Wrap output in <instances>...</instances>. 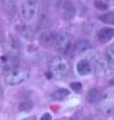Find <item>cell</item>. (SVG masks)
Instances as JSON below:
<instances>
[{
  "mask_svg": "<svg viewBox=\"0 0 114 120\" xmlns=\"http://www.w3.org/2000/svg\"><path fill=\"white\" fill-rule=\"evenodd\" d=\"M16 68H18V61L16 58V56H10V54L1 56V70L5 74L12 72Z\"/></svg>",
  "mask_w": 114,
  "mask_h": 120,
  "instance_id": "7",
  "label": "cell"
},
{
  "mask_svg": "<svg viewBox=\"0 0 114 120\" xmlns=\"http://www.w3.org/2000/svg\"><path fill=\"white\" fill-rule=\"evenodd\" d=\"M70 94V90L66 88H58L56 89L54 92H52L51 93V98L54 99V101H62V99H65L66 97H69Z\"/></svg>",
  "mask_w": 114,
  "mask_h": 120,
  "instance_id": "15",
  "label": "cell"
},
{
  "mask_svg": "<svg viewBox=\"0 0 114 120\" xmlns=\"http://www.w3.org/2000/svg\"><path fill=\"white\" fill-rule=\"evenodd\" d=\"M40 8L39 0H25L20 7V14L21 18L26 22H30L36 18Z\"/></svg>",
  "mask_w": 114,
  "mask_h": 120,
  "instance_id": "2",
  "label": "cell"
},
{
  "mask_svg": "<svg viewBox=\"0 0 114 120\" xmlns=\"http://www.w3.org/2000/svg\"><path fill=\"white\" fill-rule=\"evenodd\" d=\"M10 48L13 49V52H18L21 49V45H20V41H18L16 38H10Z\"/></svg>",
  "mask_w": 114,
  "mask_h": 120,
  "instance_id": "18",
  "label": "cell"
},
{
  "mask_svg": "<svg viewBox=\"0 0 114 120\" xmlns=\"http://www.w3.org/2000/svg\"><path fill=\"white\" fill-rule=\"evenodd\" d=\"M92 63L90 62V60H86V58H83V60L78 61L77 63V71L79 75L82 76H87L90 75L91 72H92Z\"/></svg>",
  "mask_w": 114,
  "mask_h": 120,
  "instance_id": "11",
  "label": "cell"
},
{
  "mask_svg": "<svg viewBox=\"0 0 114 120\" xmlns=\"http://www.w3.org/2000/svg\"><path fill=\"white\" fill-rule=\"evenodd\" d=\"M101 97H102V96H101L100 90H98V89H96V88H92L90 92H88V94H87V98H88V101H90V102L100 101Z\"/></svg>",
  "mask_w": 114,
  "mask_h": 120,
  "instance_id": "16",
  "label": "cell"
},
{
  "mask_svg": "<svg viewBox=\"0 0 114 120\" xmlns=\"http://www.w3.org/2000/svg\"><path fill=\"white\" fill-rule=\"evenodd\" d=\"M40 120H51V115H49V114H44L43 116H41Z\"/></svg>",
  "mask_w": 114,
  "mask_h": 120,
  "instance_id": "22",
  "label": "cell"
},
{
  "mask_svg": "<svg viewBox=\"0 0 114 120\" xmlns=\"http://www.w3.org/2000/svg\"><path fill=\"white\" fill-rule=\"evenodd\" d=\"M100 19L104 22V23H108V25H114V11L110 12H106V13L101 14Z\"/></svg>",
  "mask_w": 114,
  "mask_h": 120,
  "instance_id": "17",
  "label": "cell"
},
{
  "mask_svg": "<svg viewBox=\"0 0 114 120\" xmlns=\"http://www.w3.org/2000/svg\"><path fill=\"white\" fill-rule=\"evenodd\" d=\"M57 35L58 34H54L53 31H49V30H44L43 32L40 34L39 36V41L43 47H53L54 41L57 39Z\"/></svg>",
  "mask_w": 114,
  "mask_h": 120,
  "instance_id": "9",
  "label": "cell"
},
{
  "mask_svg": "<svg viewBox=\"0 0 114 120\" xmlns=\"http://www.w3.org/2000/svg\"><path fill=\"white\" fill-rule=\"evenodd\" d=\"M71 88L74 89L75 92H80V90H82V84H80V83H73L71 84Z\"/></svg>",
  "mask_w": 114,
  "mask_h": 120,
  "instance_id": "21",
  "label": "cell"
},
{
  "mask_svg": "<svg viewBox=\"0 0 114 120\" xmlns=\"http://www.w3.org/2000/svg\"><path fill=\"white\" fill-rule=\"evenodd\" d=\"M106 58L111 62H114V44L110 45V47L106 49Z\"/></svg>",
  "mask_w": 114,
  "mask_h": 120,
  "instance_id": "19",
  "label": "cell"
},
{
  "mask_svg": "<svg viewBox=\"0 0 114 120\" xmlns=\"http://www.w3.org/2000/svg\"><path fill=\"white\" fill-rule=\"evenodd\" d=\"M98 110L106 117L114 116V89H110L102 94L101 99L98 101Z\"/></svg>",
  "mask_w": 114,
  "mask_h": 120,
  "instance_id": "3",
  "label": "cell"
},
{
  "mask_svg": "<svg viewBox=\"0 0 114 120\" xmlns=\"http://www.w3.org/2000/svg\"><path fill=\"white\" fill-rule=\"evenodd\" d=\"M28 76H30V71H28L27 68L18 67V68H16L14 71L7 74L4 80L8 85L16 86V85H20V84H23L28 79Z\"/></svg>",
  "mask_w": 114,
  "mask_h": 120,
  "instance_id": "4",
  "label": "cell"
},
{
  "mask_svg": "<svg viewBox=\"0 0 114 120\" xmlns=\"http://www.w3.org/2000/svg\"><path fill=\"white\" fill-rule=\"evenodd\" d=\"M16 31L20 36H22L26 40H33L35 38V30L33 27L27 26V25H18L16 27Z\"/></svg>",
  "mask_w": 114,
  "mask_h": 120,
  "instance_id": "10",
  "label": "cell"
},
{
  "mask_svg": "<svg viewBox=\"0 0 114 120\" xmlns=\"http://www.w3.org/2000/svg\"><path fill=\"white\" fill-rule=\"evenodd\" d=\"M54 49L64 53L65 56H73L74 53V41L73 36L67 32H61L57 35V39L54 41Z\"/></svg>",
  "mask_w": 114,
  "mask_h": 120,
  "instance_id": "1",
  "label": "cell"
},
{
  "mask_svg": "<svg viewBox=\"0 0 114 120\" xmlns=\"http://www.w3.org/2000/svg\"><path fill=\"white\" fill-rule=\"evenodd\" d=\"M114 38V27H102L97 32V39L101 43H108Z\"/></svg>",
  "mask_w": 114,
  "mask_h": 120,
  "instance_id": "12",
  "label": "cell"
},
{
  "mask_svg": "<svg viewBox=\"0 0 114 120\" xmlns=\"http://www.w3.org/2000/svg\"><path fill=\"white\" fill-rule=\"evenodd\" d=\"M91 60L93 61V65H95L96 70L98 72H106L109 68V65H108V58H104L102 56H100L98 53H92L91 54Z\"/></svg>",
  "mask_w": 114,
  "mask_h": 120,
  "instance_id": "8",
  "label": "cell"
},
{
  "mask_svg": "<svg viewBox=\"0 0 114 120\" xmlns=\"http://www.w3.org/2000/svg\"><path fill=\"white\" fill-rule=\"evenodd\" d=\"M91 45L90 41L86 39H79L74 43V53H84L87 50H90Z\"/></svg>",
  "mask_w": 114,
  "mask_h": 120,
  "instance_id": "14",
  "label": "cell"
},
{
  "mask_svg": "<svg viewBox=\"0 0 114 120\" xmlns=\"http://www.w3.org/2000/svg\"><path fill=\"white\" fill-rule=\"evenodd\" d=\"M57 8H58L61 17L64 19H67V21L73 19L77 14V9H75V5L71 0H60Z\"/></svg>",
  "mask_w": 114,
  "mask_h": 120,
  "instance_id": "6",
  "label": "cell"
},
{
  "mask_svg": "<svg viewBox=\"0 0 114 120\" xmlns=\"http://www.w3.org/2000/svg\"><path fill=\"white\" fill-rule=\"evenodd\" d=\"M49 68H51V72L53 74L54 76L62 78V76L67 75V74L70 72V63H69V61L64 57H56L51 61Z\"/></svg>",
  "mask_w": 114,
  "mask_h": 120,
  "instance_id": "5",
  "label": "cell"
},
{
  "mask_svg": "<svg viewBox=\"0 0 114 120\" xmlns=\"http://www.w3.org/2000/svg\"><path fill=\"white\" fill-rule=\"evenodd\" d=\"M1 9L8 17L14 16L16 9H17V5H16L14 0H1Z\"/></svg>",
  "mask_w": 114,
  "mask_h": 120,
  "instance_id": "13",
  "label": "cell"
},
{
  "mask_svg": "<svg viewBox=\"0 0 114 120\" xmlns=\"http://www.w3.org/2000/svg\"><path fill=\"white\" fill-rule=\"evenodd\" d=\"M95 7L97 9H101V11H106L108 9V4H105L104 1H100V0H96L95 1Z\"/></svg>",
  "mask_w": 114,
  "mask_h": 120,
  "instance_id": "20",
  "label": "cell"
}]
</instances>
